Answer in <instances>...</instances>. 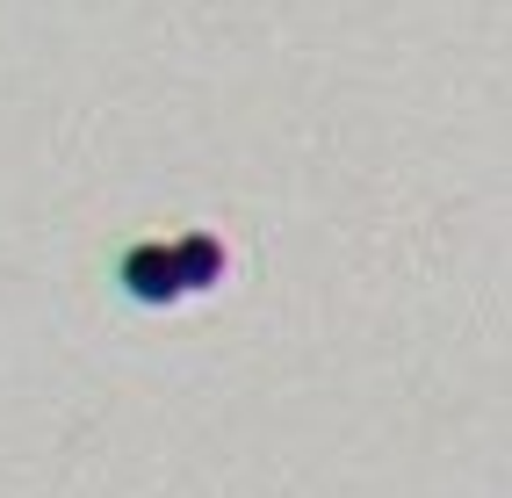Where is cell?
Masks as SVG:
<instances>
[{
    "label": "cell",
    "mask_w": 512,
    "mask_h": 498,
    "mask_svg": "<svg viewBox=\"0 0 512 498\" xmlns=\"http://www.w3.org/2000/svg\"><path fill=\"white\" fill-rule=\"evenodd\" d=\"M123 289L138 296V304H174V296H181L174 246H130L123 253Z\"/></svg>",
    "instance_id": "1"
},
{
    "label": "cell",
    "mask_w": 512,
    "mask_h": 498,
    "mask_svg": "<svg viewBox=\"0 0 512 498\" xmlns=\"http://www.w3.org/2000/svg\"><path fill=\"white\" fill-rule=\"evenodd\" d=\"M174 275H181V296H188V289H217V282H224V246L210 239V231L181 239V246H174Z\"/></svg>",
    "instance_id": "2"
}]
</instances>
